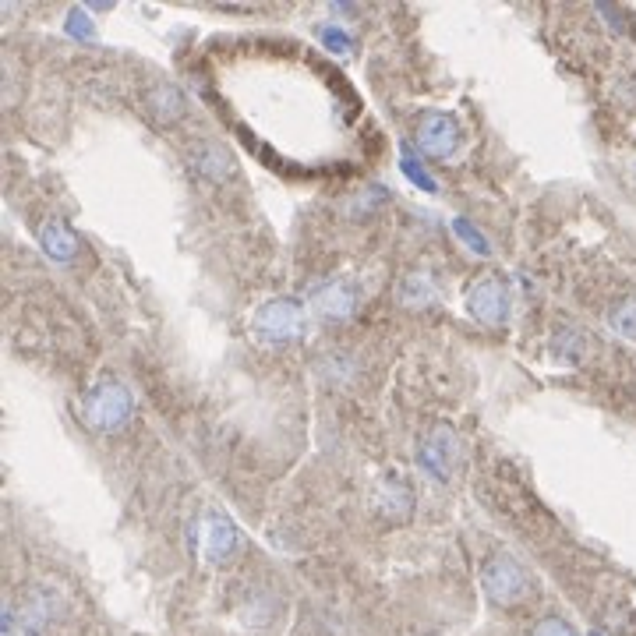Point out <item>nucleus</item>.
<instances>
[{
    "label": "nucleus",
    "instance_id": "5",
    "mask_svg": "<svg viewBox=\"0 0 636 636\" xmlns=\"http://www.w3.org/2000/svg\"><path fill=\"white\" fill-rule=\"evenodd\" d=\"M463 142V131L456 124L453 114L442 110H424L414 121V145L421 149V156L428 159H453L456 149Z\"/></svg>",
    "mask_w": 636,
    "mask_h": 636
},
{
    "label": "nucleus",
    "instance_id": "11",
    "mask_svg": "<svg viewBox=\"0 0 636 636\" xmlns=\"http://www.w3.org/2000/svg\"><path fill=\"white\" fill-rule=\"evenodd\" d=\"M375 502H379V509L386 516H407L410 509H414V488H410V481L403 474H386L382 477L379 492H375Z\"/></svg>",
    "mask_w": 636,
    "mask_h": 636
},
{
    "label": "nucleus",
    "instance_id": "20",
    "mask_svg": "<svg viewBox=\"0 0 636 636\" xmlns=\"http://www.w3.org/2000/svg\"><path fill=\"white\" fill-rule=\"evenodd\" d=\"M591 636H601V633H591Z\"/></svg>",
    "mask_w": 636,
    "mask_h": 636
},
{
    "label": "nucleus",
    "instance_id": "6",
    "mask_svg": "<svg viewBox=\"0 0 636 636\" xmlns=\"http://www.w3.org/2000/svg\"><path fill=\"white\" fill-rule=\"evenodd\" d=\"M417 463H421L424 474L435 477V481H442V485H446L449 477H453L456 435L449 432V424H439V428H432V432L417 442Z\"/></svg>",
    "mask_w": 636,
    "mask_h": 636
},
{
    "label": "nucleus",
    "instance_id": "15",
    "mask_svg": "<svg viewBox=\"0 0 636 636\" xmlns=\"http://www.w3.org/2000/svg\"><path fill=\"white\" fill-rule=\"evenodd\" d=\"M318 43L340 53V57H350L354 53V32L343 29V25H318Z\"/></svg>",
    "mask_w": 636,
    "mask_h": 636
},
{
    "label": "nucleus",
    "instance_id": "8",
    "mask_svg": "<svg viewBox=\"0 0 636 636\" xmlns=\"http://www.w3.org/2000/svg\"><path fill=\"white\" fill-rule=\"evenodd\" d=\"M357 304H361V294H357V287L350 280H326L311 290V308L326 322H347V318H354Z\"/></svg>",
    "mask_w": 636,
    "mask_h": 636
},
{
    "label": "nucleus",
    "instance_id": "7",
    "mask_svg": "<svg viewBox=\"0 0 636 636\" xmlns=\"http://www.w3.org/2000/svg\"><path fill=\"white\" fill-rule=\"evenodd\" d=\"M467 311L477 322H485V326H502L509 315V294L506 287H502V280H495V276H477L467 290Z\"/></svg>",
    "mask_w": 636,
    "mask_h": 636
},
{
    "label": "nucleus",
    "instance_id": "1",
    "mask_svg": "<svg viewBox=\"0 0 636 636\" xmlns=\"http://www.w3.org/2000/svg\"><path fill=\"white\" fill-rule=\"evenodd\" d=\"M308 326V311L297 297H273V301L258 304L251 311V336L265 347H283V343H294L304 336Z\"/></svg>",
    "mask_w": 636,
    "mask_h": 636
},
{
    "label": "nucleus",
    "instance_id": "17",
    "mask_svg": "<svg viewBox=\"0 0 636 636\" xmlns=\"http://www.w3.org/2000/svg\"><path fill=\"white\" fill-rule=\"evenodd\" d=\"M608 322H612L615 333L636 336V297H626V301L615 304L612 315H608Z\"/></svg>",
    "mask_w": 636,
    "mask_h": 636
},
{
    "label": "nucleus",
    "instance_id": "2",
    "mask_svg": "<svg viewBox=\"0 0 636 636\" xmlns=\"http://www.w3.org/2000/svg\"><path fill=\"white\" fill-rule=\"evenodd\" d=\"M191 548L195 559L212 569H223L241 555V530L230 516L223 513H202L191 527Z\"/></svg>",
    "mask_w": 636,
    "mask_h": 636
},
{
    "label": "nucleus",
    "instance_id": "18",
    "mask_svg": "<svg viewBox=\"0 0 636 636\" xmlns=\"http://www.w3.org/2000/svg\"><path fill=\"white\" fill-rule=\"evenodd\" d=\"M64 29H68L75 39H92L96 25H92V18H89V11H85V8H71L68 18H64Z\"/></svg>",
    "mask_w": 636,
    "mask_h": 636
},
{
    "label": "nucleus",
    "instance_id": "4",
    "mask_svg": "<svg viewBox=\"0 0 636 636\" xmlns=\"http://www.w3.org/2000/svg\"><path fill=\"white\" fill-rule=\"evenodd\" d=\"M481 587H485V598L499 608H516L530 598L534 591V580L530 573L523 569V562H516L513 555L499 552L485 562L481 569Z\"/></svg>",
    "mask_w": 636,
    "mask_h": 636
},
{
    "label": "nucleus",
    "instance_id": "3",
    "mask_svg": "<svg viewBox=\"0 0 636 636\" xmlns=\"http://www.w3.org/2000/svg\"><path fill=\"white\" fill-rule=\"evenodd\" d=\"M82 414L96 432H117L135 417V396H131V389L124 382L103 379L85 393Z\"/></svg>",
    "mask_w": 636,
    "mask_h": 636
},
{
    "label": "nucleus",
    "instance_id": "14",
    "mask_svg": "<svg viewBox=\"0 0 636 636\" xmlns=\"http://www.w3.org/2000/svg\"><path fill=\"white\" fill-rule=\"evenodd\" d=\"M400 170H403V174H407V181H410V184H417V188H421V191H439V184H435V177L428 174V170H424V163L414 156V149H410V145H403V149H400Z\"/></svg>",
    "mask_w": 636,
    "mask_h": 636
},
{
    "label": "nucleus",
    "instance_id": "19",
    "mask_svg": "<svg viewBox=\"0 0 636 636\" xmlns=\"http://www.w3.org/2000/svg\"><path fill=\"white\" fill-rule=\"evenodd\" d=\"M530 636H580V633L566 619H559V615H548V619H541L538 626L530 629Z\"/></svg>",
    "mask_w": 636,
    "mask_h": 636
},
{
    "label": "nucleus",
    "instance_id": "16",
    "mask_svg": "<svg viewBox=\"0 0 636 636\" xmlns=\"http://www.w3.org/2000/svg\"><path fill=\"white\" fill-rule=\"evenodd\" d=\"M453 234L460 237V241L467 244V248L474 251V255H488V251H492V244H488V237L481 234V230H477L474 223L467 220V216H456V220H453Z\"/></svg>",
    "mask_w": 636,
    "mask_h": 636
},
{
    "label": "nucleus",
    "instance_id": "9",
    "mask_svg": "<svg viewBox=\"0 0 636 636\" xmlns=\"http://www.w3.org/2000/svg\"><path fill=\"white\" fill-rule=\"evenodd\" d=\"M188 159H191V167H195L202 177H209V181H230L237 170L234 156H230L227 145H220V142H195L188 152Z\"/></svg>",
    "mask_w": 636,
    "mask_h": 636
},
{
    "label": "nucleus",
    "instance_id": "13",
    "mask_svg": "<svg viewBox=\"0 0 636 636\" xmlns=\"http://www.w3.org/2000/svg\"><path fill=\"white\" fill-rule=\"evenodd\" d=\"M400 297L403 304H410V308H421V304H432L435 301V283H432V276H424V273H417V276H407L403 280V287H400Z\"/></svg>",
    "mask_w": 636,
    "mask_h": 636
},
{
    "label": "nucleus",
    "instance_id": "10",
    "mask_svg": "<svg viewBox=\"0 0 636 636\" xmlns=\"http://www.w3.org/2000/svg\"><path fill=\"white\" fill-rule=\"evenodd\" d=\"M39 248L46 251V258L68 265V262H75L82 244H78V234L64 220H46L43 227H39Z\"/></svg>",
    "mask_w": 636,
    "mask_h": 636
},
{
    "label": "nucleus",
    "instance_id": "12",
    "mask_svg": "<svg viewBox=\"0 0 636 636\" xmlns=\"http://www.w3.org/2000/svg\"><path fill=\"white\" fill-rule=\"evenodd\" d=\"M145 106H149V114L156 117V121H177V117L184 114V92L177 89V85H156V89H149V96H145Z\"/></svg>",
    "mask_w": 636,
    "mask_h": 636
}]
</instances>
